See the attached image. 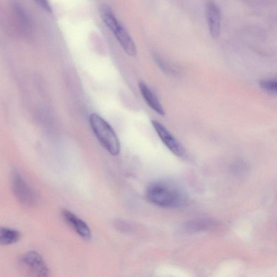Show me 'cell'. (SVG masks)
Instances as JSON below:
<instances>
[{"mask_svg": "<svg viewBox=\"0 0 277 277\" xmlns=\"http://www.w3.org/2000/svg\"><path fill=\"white\" fill-rule=\"evenodd\" d=\"M89 121L101 144L112 156H118L121 149L120 141L109 123L96 113L89 115Z\"/></svg>", "mask_w": 277, "mask_h": 277, "instance_id": "cell-2", "label": "cell"}, {"mask_svg": "<svg viewBox=\"0 0 277 277\" xmlns=\"http://www.w3.org/2000/svg\"><path fill=\"white\" fill-rule=\"evenodd\" d=\"M205 15L212 38L219 37L221 28V13L219 6L213 2H208L205 6Z\"/></svg>", "mask_w": 277, "mask_h": 277, "instance_id": "cell-6", "label": "cell"}, {"mask_svg": "<svg viewBox=\"0 0 277 277\" xmlns=\"http://www.w3.org/2000/svg\"><path fill=\"white\" fill-rule=\"evenodd\" d=\"M212 225L210 221L207 220H198L193 221L187 225L186 227L189 231H199L208 229Z\"/></svg>", "mask_w": 277, "mask_h": 277, "instance_id": "cell-12", "label": "cell"}, {"mask_svg": "<svg viewBox=\"0 0 277 277\" xmlns=\"http://www.w3.org/2000/svg\"><path fill=\"white\" fill-rule=\"evenodd\" d=\"M261 87L265 91L270 93H276L277 83L276 79H267L262 80L260 83Z\"/></svg>", "mask_w": 277, "mask_h": 277, "instance_id": "cell-13", "label": "cell"}, {"mask_svg": "<svg viewBox=\"0 0 277 277\" xmlns=\"http://www.w3.org/2000/svg\"><path fill=\"white\" fill-rule=\"evenodd\" d=\"M113 34L124 52L130 57H136L137 55V50L135 43L121 23Z\"/></svg>", "mask_w": 277, "mask_h": 277, "instance_id": "cell-8", "label": "cell"}, {"mask_svg": "<svg viewBox=\"0 0 277 277\" xmlns=\"http://www.w3.org/2000/svg\"><path fill=\"white\" fill-rule=\"evenodd\" d=\"M21 271L32 276H48L49 270L42 256L37 252L29 251L22 255L18 260Z\"/></svg>", "mask_w": 277, "mask_h": 277, "instance_id": "cell-3", "label": "cell"}, {"mask_svg": "<svg viewBox=\"0 0 277 277\" xmlns=\"http://www.w3.org/2000/svg\"><path fill=\"white\" fill-rule=\"evenodd\" d=\"M43 9L47 12L52 13V7L48 0H35Z\"/></svg>", "mask_w": 277, "mask_h": 277, "instance_id": "cell-14", "label": "cell"}, {"mask_svg": "<svg viewBox=\"0 0 277 277\" xmlns=\"http://www.w3.org/2000/svg\"><path fill=\"white\" fill-rule=\"evenodd\" d=\"M138 85L141 94L150 108L159 115H164L163 107L153 91L144 82L140 81Z\"/></svg>", "mask_w": 277, "mask_h": 277, "instance_id": "cell-9", "label": "cell"}, {"mask_svg": "<svg viewBox=\"0 0 277 277\" xmlns=\"http://www.w3.org/2000/svg\"><path fill=\"white\" fill-rule=\"evenodd\" d=\"M62 216L79 236L85 240H89L91 239V229L85 221L79 218L73 213L67 210H64L62 212Z\"/></svg>", "mask_w": 277, "mask_h": 277, "instance_id": "cell-7", "label": "cell"}, {"mask_svg": "<svg viewBox=\"0 0 277 277\" xmlns=\"http://www.w3.org/2000/svg\"><path fill=\"white\" fill-rule=\"evenodd\" d=\"M11 184L13 193L18 202L25 207L35 206L38 202L37 194L16 171L12 173Z\"/></svg>", "mask_w": 277, "mask_h": 277, "instance_id": "cell-4", "label": "cell"}, {"mask_svg": "<svg viewBox=\"0 0 277 277\" xmlns=\"http://www.w3.org/2000/svg\"><path fill=\"white\" fill-rule=\"evenodd\" d=\"M147 197L152 203L164 208L183 207L187 203V195L182 187L170 180H161L151 184Z\"/></svg>", "mask_w": 277, "mask_h": 277, "instance_id": "cell-1", "label": "cell"}, {"mask_svg": "<svg viewBox=\"0 0 277 277\" xmlns=\"http://www.w3.org/2000/svg\"><path fill=\"white\" fill-rule=\"evenodd\" d=\"M151 122L157 135L166 147L175 156L183 157L185 155V149L172 134L159 121L153 120Z\"/></svg>", "mask_w": 277, "mask_h": 277, "instance_id": "cell-5", "label": "cell"}, {"mask_svg": "<svg viewBox=\"0 0 277 277\" xmlns=\"http://www.w3.org/2000/svg\"><path fill=\"white\" fill-rule=\"evenodd\" d=\"M21 237L20 232L15 229L0 228V245H10L19 242Z\"/></svg>", "mask_w": 277, "mask_h": 277, "instance_id": "cell-11", "label": "cell"}, {"mask_svg": "<svg viewBox=\"0 0 277 277\" xmlns=\"http://www.w3.org/2000/svg\"><path fill=\"white\" fill-rule=\"evenodd\" d=\"M99 12L103 21L113 33L121 23L116 18L112 9L108 5H103L101 6Z\"/></svg>", "mask_w": 277, "mask_h": 277, "instance_id": "cell-10", "label": "cell"}]
</instances>
